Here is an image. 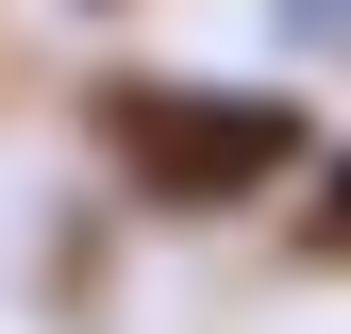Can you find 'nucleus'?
Instances as JSON below:
<instances>
[{
  "label": "nucleus",
  "instance_id": "2",
  "mask_svg": "<svg viewBox=\"0 0 351 334\" xmlns=\"http://www.w3.org/2000/svg\"><path fill=\"white\" fill-rule=\"evenodd\" d=\"M318 250L351 268V151H335V184H318Z\"/></svg>",
  "mask_w": 351,
  "mask_h": 334
},
{
  "label": "nucleus",
  "instance_id": "1",
  "mask_svg": "<svg viewBox=\"0 0 351 334\" xmlns=\"http://www.w3.org/2000/svg\"><path fill=\"white\" fill-rule=\"evenodd\" d=\"M101 151L134 167L151 201L217 218V201H251V184L301 151V101H184V84H117V101H101Z\"/></svg>",
  "mask_w": 351,
  "mask_h": 334
}]
</instances>
